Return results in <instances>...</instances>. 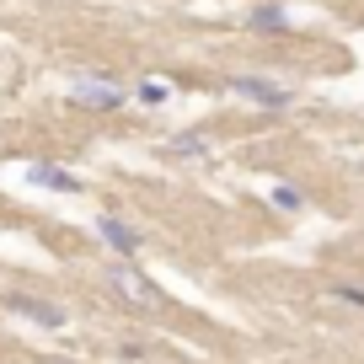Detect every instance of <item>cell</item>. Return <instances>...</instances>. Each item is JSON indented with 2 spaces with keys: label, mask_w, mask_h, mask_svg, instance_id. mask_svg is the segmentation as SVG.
Masks as SVG:
<instances>
[{
  "label": "cell",
  "mask_w": 364,
  "mask_h": 364,
  "mask_svg": "<svg viewBox=\"0 0 364 364\" xmlns=\"http://www.w3.org/2000/svg\"><path fill=\"white\" fill-rule=\"evenodd\" d=\"M273 204L279 209H306V198H300L295 188H273Z\"/></svg>",
  "instance_id": "cell-10"
},
{
  "label": "cell",
  "mask_w": 364,
  "mask_h": 364,
  "mask_svg": "<svg viewBox=\"0 0 364 364\" xmlns=\"http://www.w3.org/2000/svg\"><path fill=\"white\" fill-rule=\"evenodd\" d=\"M43 364H59V359H43Z\"/></svg>",
  "instance_id": "cell-12"
},
{
  "label": "cell",
  "mask_w": 364,
  "mask_h": 364,
  "mask_svg": "<svg viewBox=\"0 0 364 364\" xmlns=\"http://www.w3.org/2000/svg\"><path fill=\"white\" fill-rule=\"evenodd\" d=\"M107 289H113V295H124L134 311H161V306H166V295H161V289L150 284V279H145L129 257L107 262Z\"/></svg>",
  "instance_id": "cell-1"
},
{
  "label": "cell",
  "mask_w": 364,
  "mask_h": 364,
  "mask_svg": "<svg viewBox=\"0 0 364 364\" xmlns=\"http://www.w3.org/2000/svg\"><path fill=\"white\" fill-rule=\"evenodd\" d=\"M161 156H171V161H204L209 156V139L198 134V129H182V134H171L166 145H161Z\"/></svg>",
  "instance_id": "cell-6"
},
{
  "label": "cell",
  "mask_w": 364,
  "mask_h": 364,
  "mask_svg": "<svg viewBox=\"0 0 364 364\" xmlns=\"http://www.w3.org/2000/svg\"><path fill=\"white\" fill-rule=\"evenodd\" d=\"M332 295H338V300H348V306H364V289H359V284H338Z\"/></svg>",
  "instance_id": "cell-11"
},
{
  "label": "cell",
  "mask_w": 364,
  "mask_h": 364,
  "mask_svg": "<svg viewBox=\"0 0 364 364\" xmlns=\"http://www.w3.org/2000/svg\"><path fill=\"white\" fill-rule=\"evenodd\" d=\"M166 97H171V80H161V75L139 80V102H145V107H161Z\"/></svg>",
  "instance_id": "cell-9"
},
{
  "label": "cell",
  "mask_w": 364,
  "mask_h": 364,
  "mask_svg": "<svg viewBox=\"0 0 364 364\" xmlns=\"http://www.w3.org/2000/svg\"><path fill=\"white\" fill-rule=\"evenodd\" d=\"M6 306H11L16 311V316H27V321H38V327H48V332H59V327H65V311H59L54 306V300H38V295H11V300H6Z\"/></svg>",
  "instance_id": "cell-4"
},
{
  "label": "cell",
  "mask_w": 364,
  "mask_h": 364,
  "mask_svg": "<svg viewBox=\"0 0 364 364\" xmlns=\"http://www.w3.org/2000/svg\"><path fill=\"white\" fill-rule=\"evenodd\" d=\"M27 177H33L38 188H48V193H80V177H70L65 166H48V161L27 166Z\"/></svg>",
  "instance_id": "cell-7"
},
{
  "label": "cell",
  "mask_w": 364,
  "mask_h": 364,
  "mask_svg": "<svg viewBox=\"0 0 364 364\" xmlns=\"http://www.w3.org/2000/svg\"><path fill=\"white\" fill-rule=\"evenodd\" d=\"M230 91H236L241 102H252V107H268V113H284V107L295 102V91L279 86V80H268V75H236Z\"/></svg>",
  "instance_id": "cell-3"
},
{
  "label": "cell",
  "mask_w": 364,
  "mask_h": 364,
  "mask_svg": "<svg viewBox=\"0 0 364 364\" xmlns=\"http://www.w3.org/2000/svg\"><path fill=\"white\" fill-rule=\"evenodd\" d=\"M70 102H75V107H91V113H113V107L129 102V86H124V80H113V75H75Z\"/></svg>",
  "instance_id": "cell-2"
},
{
  "label": "cell",
  "mask_w": 364,
  "mask_h": 364,
  "mask_svg": "<svg viewBox=\"0 0 364 364\" xmlns=\"http://www.w3.org/2000/svg\"><path fill=\"white\" fill-rule=\"evenodd\" d=\"M97 230H102V241L118 252V257H134V252H139V230L124 225L118 215H97Z\"/></svg>",
  "instance_id": "cell-5"
},
{
  "label": "cell",
  "mask_w": 364,
  "mask_h": 364,
  "mask_svg": "<svg viewBox=\"0 0 364 364\" xmlns=\"http://www.w3.org/2000/svg\"><path fill=\"white\" fill-rule=\"evenodd\" d=\"M247 22L257 27V33H284L289 11H284V6H257V11H247Z\"/></svg>",
  "instance_id": "cell-8"
}]
</instances>
